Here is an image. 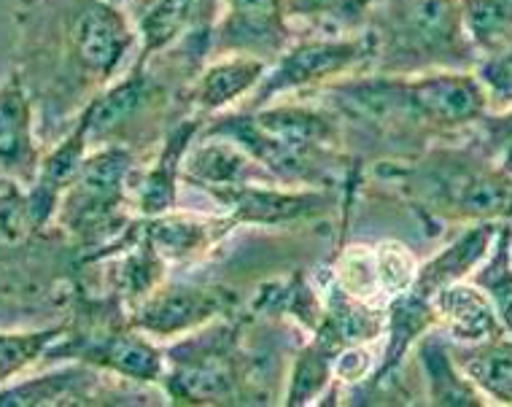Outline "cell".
<instances>
[{
    "instance_id": "cell-22",
    "label": "cell",
    "mask_w": 512,
    "mask_h": 407,
    "mask_svg": "<svg viewBox=\"0 0 512 407\" xmlns=\"http://www.w3.org/2000/svg\"><path fill=\"white\" fill-rule=\"evenodd\" d=\"M499 224L502 222L464 224V230L448 246L440 248L429 262L418 265L413 292L432 300L445 286L469 281V275L475 273L477 265L488 257V251L494 246Z\"/></svg>"
},
{
    "instance_id": "cell-8",
    "label": "cell",
    "mask_w": 512,
    "mask_h": 407,
    "mask_svg": "<svg viewBox=\"0 0 512 407\" xmlns=\"http://www.w3.org/2000/svg\"><path fill=\"white\" fill-rule=\"evenodd\" d=\"M240 308V294L230 286L173 281L162 284L127 310V321L154 340H173L219 319H230Z\"/></svg>"
},
{
    "instance_id": "cell-5",
    "label": "cell",
    "mask_w": 512,
    "mask_h": 407,
    "mask_svg": "<svg viewBox=\"0 0 512 407\" xmlns=\"http://www.w3.org/2000/svg\"><path fill=\"white\" fill-rule=\"evenodd\" d=\"M57 46L73 76L103 89L138 57V27L114 0H60Z\"/></svg>"
},
{
    "instance_id": "cell-34",
    "label": "cell",
    "mask_w": 512,
    "mask_h": 407,
    "mask_svg": "<svg viewBox=\"0 0 512 407\" xmlns=\"http://www.w3.org/2000/svg\"><path fill=\"white\" fill-rule=\"evenodd\" d=\"M11 181H6V178H0V189H6V186H9Z\"/></svg>"
},
{
    "instance_id": "cell-27",
    "label": "cell",
    "mask_w": 512,
    "mask_h": 407,
    "mask_svg": "<svg viewBox=\"0 0 512 407\" xmlns=\"http://www.w3.org/2000/svg\"><path fill=\"white\" fill-rule=\"evenodd\" d=\"M469 281L488 294L504 329L512 335V222L499 224L494 246L475 273L469 275Z\"/></svg>"
},
{
    "instance_id": "cell-6",
    "label": "cell",
    "mask_w": 512,
    "mask_h": 407,
    "mask_svg": "<svg viewBox=\"0 0 512 407\" xmlns=\"http://www.w3.org/2000/svg\"><path fill=\"white\" fill-rule=\"evenodd\" d=\"M375 38L370 27L354 33H316L294 38L270 65L243 108H259L302 92H318L332 81L372 71Z\"/></svg>"
},
{
    "instance_id": "cell-2",
    "label": "cell",
    "mask_w": 512,
    "mask_h": 407,
    "mask_svg": "<svg viewBox=\"0 0 512 407\" xmlns=\"http://www.w3.org/2000/svg\"><path fill=\"white\" fill-rule=\"evenodd\" d=\"M364 27L375 38L372 71L378 73L472 71L480 60L459 0H380Z\"/></svg>"
},
{
    "instance_id": "cell-23",
    "label": "cell",
    "mask_w": 512,
    "mask_h": 407,
    "mask_svg": "<svg viewBox=\"0 0 512 407\" xmlns=\"http://www.w3.org/2000/svg\"><path fill=\"white\" fill-rule=\"evenodd\" d=\"M415 359L418 370L426 383V402L440 407H480L488 405V399L477 391L464 370L453 356L451 340L442 329H429L418 343H415Z\"/></svg>"
},
{
    "instance_id": "cell-1",
    "label": "cell",
    "mask_w": 512,
    "mask_h": 407,
    "mask_svg": "<svg viewBox=\"0 0 512 407\" xmlns=\"http://www.w3.org/2000/svg\"><path fill=\"white\" fill-rule=\"evenodd\" d=\"M424 222H512V173L467 146H426L375 170Z\"/></svg>"
},
{
    "instance_id": "cell-18",
    "label": "cell",
    "mask_w": 512,
    "mask_h": 407,
    "mask_svg": "<svg viewBox=\"0 0 512 407\" xmlns=\"http://www.w3.org/2000/svg\"><path fill=\"white\" fill-rule=\"evenodd\" d=\"M181 181L205 195L243 184H278L243 146L221 135H205L203 130L186 151Z\"/></svg>"
},
{
    "instance_id": "cell-13",
    "label": "cell",
    "mask_w": 512,
    "mask_h": 407,
    "mask_svg": "<svg viewBox=\"0 0 512 407\" xmlns=\"http://www.w3.org/2000/svg\"><path fill=\"white\" fill-rule=\"evenodd\" d=\"M33 95L22 71H11L0 84V178L22 189L33 184L41 168Z\"/></svg>"
},
{
    "instance_id": "cell-3",
    "label": "cell",
    "mask_w": 512,
    "mask_h": 407,
    "mask_svg": "<svg viewBox=\"0 0 512 407\" xmlns=\"http://www.w3.org/2000/svg\"><path fill=\"white\" fill-rule=\"evenodd\" d=\"M135 173L133 149L124 143L98 146L89 149L79 176L60 197L54 222L84 251V262L114 246L133 227Z\"/></svg>"
},
{
    "instance_id": "cell-32",
    "label": "cell",
    "mask_w": 512,
    "mask_h": 407,
    "mask_svg": "<svg viewBox=\"0 0 512 407\" xmlns=\"http://www.w3.org/2000/svg\"><path fill=\"white\" fill-rule=\"evenodd\" d=\"M378 364V356H372L370 346H345L340 348V354L335 356V364H332V375H335V383H343V386H359L372 375Z\"/></svg>"
},
{
    "instance_id": "cell-26",
    "label": "cell",
    "mask_w": 512,
    "mask_h": 407,
    "mask_svg": "<svg viewBox=\"0 0 512 407\" xmlns=\"http://www.w3.org/2000/svg\"><path fill=\"white\" fill-rule=\"evenodd\" d=\"M467 38L477 57H491L512 46V0H459Z\"/></svg>"
},
{
    "instance_id": "cell-25",
    "label": "cell",
    "mask_w": 512,
    "mask_h": 407,
    "mask_svg": "<svg viewBox=\"0 0 512 407\" xmlns=\"http://www.w3.org/2000/svg\"><path fill=\"white\" fill-rule=\"evenodd\" d=\"M453 356L477 391L496 405H512V335L504 332L486 343L459 346L451 343Z\"/></svg>"
},
{
    "instance_id": "cell-21",
    "label": "cell",
    "mask_w": 512,
    "mask_h": 407,
    "mask_svg": "<svg viewBox=\"0 0 512 407\" xmlns=\"http://www.w3.org/2000/svg\"><path fill=\"white\" fill-rule=\"evenodd\" d=\"M432 305L437 313V329H442L445 337L459 346L486 343L491 337L507 332L494 302L488 300V294L472 281L445 286L434 294Z\"/></svg>"
},
{
    "instance_id": "cell-28",
    "label": "cell",
    "mask_w": 512,
    "mask_h": 407,
    "mask_svg": "<svg viewBox=\"0 0 512 407\" xmlns=\"http://www.w3.org/2000/svg\"><path fill=\"white\" fill-rule=\"evenodd\" d=\"M68 321L30 332H0V386L17 381L19 375L44 362L46 351L65 335Z\"/></svg>"
},
{
    "instance_id": "cell-29",
    "label": "cell",
    "mask_w": 512,
    "mask_h": 407,
    "mask_svg": "<svg viewBox=\"0 0 512 407\" xmlns=\"http://www.w3.org/2000/svg\"><path fill=\"white\" fill-rule=\"evenodd\" d=\"M372 254H375V275H378L380 294H383L386 305L399 294H405L407 289H413L418 262L405 243L386 240V243L372 248Z\"/></svg>"
},
{
    "instance_id": "cell-33",
    "label": "cell",
    "mask_w": 512,
    "mask_h": 407,
    "mask_svg": "<svg viewBox=\"0 0 512 407\" xmlns=\"http://www.w3.org/2000/svg\"><path fill=\"white\" fill-rule=\"evenodd\" d=\"M119 6H133V3H143V0H114Z\"/></svg>"
},
{
    "instance_id": "cell-7",
    "label": "cell",
    "mask_w": 512,
    "mask_h": 407,
    "mask_svg": "<svg viewBox=\"0 0 512 407\" xmlns=\"http://www.w3.org/2000/svg\"><path fill=\"white\" fill-rule=\"evenodd\" d=\"M84 362L130 383L162 386L165 351L141 329L127 321V313H87L84 321H68L65 335L46 351L44 362ZM41 362V364H44Z\"/></svg>"
},
{
    "instance_id": "cell-24",
    "label": "cell",
    "mask_w": 512,
    "mask_h": 407,
    "mask_svg": "<svg viewBox=\"0 0 512 407\" xmlns=\"http://www.w3.org/2000/svg\"><path fill=\"white\" fill-rule=\"evenodd\" d=\"M340 348H345L343 340L327 324H318L310 332L308 343L294 356L286 391H283V405L305 407L324 397L329 386H335L332 364H335Z\"/></svg>"
},
{
    "instance_id": "cell-31",
    "label": "cell",
    "mask_w": 512,
    "mask_h": 407,
    "mask_svg": "<svg viewBox=\"0 0 512 407\" xmlns=\"http://www.w3.org/2000/svg\"><path fill=\"white\" fill-rule=\"evenodd\" d=\"M475 73L486 87L491 111H504V108L512 106V46H507L504 52L477 60Z\"/></svg>"
},
{
    "instance_id": "cell-12",
    "label": "cell",
    "mask_w": 512,
    "mask_h": 407,
    "mask_svg": "<svg viewBox=\"0 0 512 407\" xmlns=\"http://www.w3.org/2000/svg\"><path fill=\"white\" fill-rule=\"evenodd\" d=\"M219 203L221 213L238 224L256 227H286L327 216L343 195L327 189H297L283 184H243L208 195Z\"/></svg>"
},
{
    "instance_id": "cell-14",
    "label": "cell",
    "mask_w": 512,
    "mask_h": 407,
    "mask_svg": "<svg viewBox=\"0 0 512 407\" xmlns=\"http://www.w3.org/2000/svg\"><path fill=\"white\" fill-rule=\"evenodd\" d=\"M108 372L84 362H71L44 375L0 386V407H68L103 405L122 399L108 389Z\"/></svg>"
},
{
    "instance_id": "cell-19",
    "label": "cell",
    "mask_w": 512,
    "mask_h": 407,
    "mask_svg": "<svg viewBox=\"0 0 512 407\" xmlns=\"http://www.w3.org/2000/svg\"><path fill=\"white\" fill-rule=\"evenodd\" d=\"M89 154V119L87 111H81L79 119L65 133L57 146L49 154L41 157V168L33 184L25 189L27 211L30 222L38 232H44L54 222V213L60 205V197L65 189L73 184V178L79 176L81 165Z\"/></svg>"
},
{
    "instance_id": "cell-4",
    "label": "cell",
    "mask_w": 512,
    "mask_h": 407,
    "mask_svg": "<svg viewBox=\"0 0 512 407\" xmlns=\"http://www.w3.org/2000/svg\"><path fill=\"white\" fill-rule=\"evenodd\" d=\"M162 391L176 405H235L248 397L251 359L243 351V321L230 316L178 337L165 348Z\"/></svg>"
},
{
    "instance_id": "cell-16",
    "label": "cell",
    "mask_w": 512,
    "mask_h": 407,
    "mask_svg": "<svg viewBox=\"0 0 512 407\" xmlns=\"http://www.w3.org/2000/svg\"><path fill=\"white\" fill-rule=\"evenodd\" d=\"M248 114H251L256 130H262L273 141L286 143L292 149L343 151L345 124L324 103L313 106V103L275 100L267 106L251 108Z\"/></svg>"
},
{
    "instance_id": "cell-30",
    "label": "cell",
    "mask_w": 512,
    "mask_h": 407,
    "mask_svg": "<svg viewBox=\"0 0 512 407\" xmlns=\"http://www.w3.org/2000/svg\"><path fill=\"white\" fill-rule=\"evenodd\" d=\"M472 141L496 165L512 173V106L504 111H491L469 130Z\"/></svg>"
},
{
    "instance_id": "cell-9",
    "label": "cell",
    "mask_w": 512,
    "mask_h": 407,
    "mask_svg": "<svg viewBox=\"0 0 512 407\" xmlns=\"http://www.w3.org/2000/svg\"><path fill=\"white\" fill-rule=\"evenodd\" d=\"M294 38L286 0H219V17L208 38V60L243 54L270 65Z\"/></svg>"
},
{
    "instance_id": "cell-17",
    "label": "cell",
    "mask_w": 512,
    "mask_h": 407,
    "mask_svg": "<svg viewBox=\"0 0 512 407\" xmlns=\"http://www.w3.org/2000/svg\"><path fill=\"white\" fill-rule=\"evenodd\" d=\"M267 62L243 54H224L203 62L184 92L186 114L216 116L246 103L265 76Z\"/></svg>"
},
{
    "instance_id": "cell-11",
    "label": "cell",
    "mask_w": 512,
    "mask_h": 407,
    "mask_svg": "<svg viewBox=\"0 0 512 407\" xmlns=\"http://www.w3.org/2000/svg\"><path fill=\"white\" fill-rule=\"evenodd\" d=\"M410 87L434 141L469 133L483 116L491 114V100L475 68L415 73L410 76Z\"/></svg>"
},
{
    "instance_id": "cell-15",
    "label": "cell",
    "mask_w": 512,
    "mask_h": 407,
    "mask_svg": "<svg viewBox=\"0 0 512 407\" xmlns=\"http://www.w3.org/2000/svg\"><path fill=\"white\" fill-rule=\"evenodd\" d=\"M203 116L186 114L170 127L157 154L146 170H138L133 181V211L138 219H154L162 213L173 211L178 205L181 189V165L189 146L197 141L203 130Z\"/></svg>"
},
{
    "instance_id": "cell-10",
    "label": "cell",
    "mask_w": 512,
    "mask_h": 407,
    "mask_svg": "<svg viewBox=\"0 0 512 407\" xmlns=\"http://www.w3.org/2000/svg\"><path fill=\"white\" fill-rule=\"evenodd\" d=\"M165 95L168 89L154 73L151 62H133L119 79L87 100L84 111L89 119V149L124 143V133L138 127L143 116L154 111Z\"/></svg>"
},
{
    "instance_id": "cell-20",
    "label": "cell",
    "mask_w": 512,
    "mask_h": 407,
    "mask_svg": "<svg viewBox=\"0 0 512 407\" xmlns=\"http://www.w3.org/2000/svg\"><path fill=\"white\" fill-rule=\"evenodd\" d=\"M141 227L168 265H186L213 251L238 224L224 213L203 216L173 208L154 219H141Z\"/></svg>"
}]
</instances>
